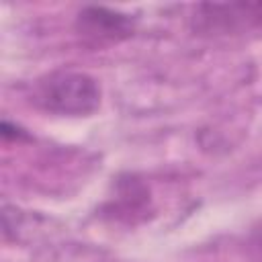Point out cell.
Instances as JSON below:
<instances>
[{
  "mask_svg": "<svg viewBox=\"0 0 262 262\" xmlns=\"http://www.w3.org/2000/svg\"><path fill=\"white\" fill-rule=\"evenodd\" d=\"M76 31L92 43H117L133 35L135 20L129 14L104 6H86L78 12Z\"/></svg>",
  "mask_w": 262,
  "mask_h": 262,
  "instance_id": "cell-3",
  "label": "cell"
},
{
  "mask_svg": "<svg viewBox=\"0 0 262 262\" xmlns=\"http://www.w3.org/2000/svg\"><path fill=\"white\" fill-rule=\"evenodd\" d=\"M192 25L201 33H235L262 25V2H227L199 4Z\"/></svg>",
  "mask_w": 262,
  "mask_h": 262,
  "instance_id": "cell-2",
  "label": "cell"
},
{
  "mask_svg": "<svg viewBox=\"0 0 262 262\" xmlns=\"http://www.w3.org/2000/svg\"><path fill=\"white\" fill-rule=\"evenodd\" d=\"M33 100L47 113L86 117L100 104V86L84 72H53L35 84Z\"/></svg>",
  "mask_w": 262,
  "mask_h": 262,
  "instance_id": "cell-1",
  "label": "cell"
}]
</instances>
